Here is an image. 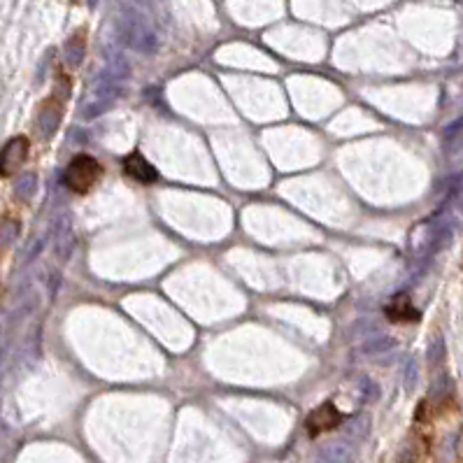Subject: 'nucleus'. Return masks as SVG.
I'll use <instances>...</instances> for the list:
<instances>
[{"label": "nucleus", "mask_w": 463, "mask_h": 463, "mask_svg": "<svg viewBox=\"0 0 463 463\" xmlns=\"http://www.w3.org/2000/svg\"><path fill=\"white\" fill-rule=\"evenodd\" d=\"M119 33H122L124 42L135 51H142V54H151L156 49V33L151 31V26L144 21V16L133 10V7H124L119 12Z\"/></svg>", "instance_id": "f257e3e1"}, {"label": "nucleus", "mask_w": 463, "mask_h": 463, "mask_svg": "<svg viewBox=\"0 0 463 463\" xmlns=\"http://www.w3.org/2000/svg\"><path fill=\"white\" fill-rule=\"evenodd\" d=\"M100 175L102 168L96 159L89 156V154H77L73 161H68L63 170V182L75 193H87L100 179Z\"/></svg>", "instance_id": "f03ea898"}, {"label": "nucleus", "mask_w": 463, "mask_h": 463, "mask_svg": "<svg viewBox=\"0 0 463 463\" xmlns=\"http://www.w3.org/2000/svg\"><path fill=\"white\" fill-rule=\"evenodd\" d=\"M117 96V80H115V70L110 68L107 77H102L100 84H93V89L89 93V98L84 96V110L82 115L84 117H96L100 112L112 105V100Z\"/></svg>", "instance_id": "7ed1b4c3"}, {"label": "nucleus", "mask_w": 463, "mask_h": 463, "mask_svg": "<svg viewBox=\"0 0 463 463\" xmlns=\"http://www.w3.org/2000/svg\"><path fill=\"white\" fill-rule=\"evenodd\" d=\"M31 142L26 135H14L0 149V177H12L28 159Z\"/></svg>", "instance_id": "20e7f679"}, {"label": "nucleus", "mask_w": 463, "mask_h": 463, "mask_svg": "<svg viewBox=\"0 0 463 463\" xmlns=\"http://www.w3.org/2000/svg\"><path fill=\"white\" fill-rule=\"evenodd\" d=\"M63 100L65 98L54 93V96H49L38 110V133L45 140H49L51 135L58 131V124H61V119H63Z\"/></svg>", "instance_id": "39448f33"}, {"label": "nucleus", "mask_w": 463, "mask_h": 463, "mask_svg": "<svg viewBox=\"0 0 463 463\" xmlns=\"http://www.w3.org/2000/svg\"><path fill=\"white\" fill-rule=\"evenodd\" d=\"M122 168L126 177H131L138 184H154L159 179V170L151 166V161L147 156H142L140 151H131L128 156H124Z\"/></svg>", "instance_id": "423d86ee"}, {"label": "nucleus", "mask_w": 463, "mask_h": 463, "mask_svg": "<svg viewBox=\"0 0 463 463\" xmlns=\"http://www.w3.org/2000/svg\"><path fill=\"white\" fill-rule=\"evenodd\" d=\"M342 422V415H340V410L333 405V403H321L319 408H314L310 417H307V433L312 435H319V433H326V431H331V428H336L340 426Z\"/></svg>", "instance_id": "0eeeda50"}, {"label": "nucleus", "mask_w": 463, "mask_h": 463, "mask_svg": "<svg viewBox=\"0 0 463 463\" xmlns=\"http://www.w3.org/2000/svg\"><path fill=\"white\" fill-rule=\"evenodd\" d=\"M351 461H354V447L345 438L326 445L319 452V457H316V463H351Z\"/></svg>", "instance_id": "6e6552de"}, {"label": "nucleus", "mask_w": 463, "mask_h": 463, "mask_svg": "<svg viewBox=\"0 0 463 463\" xmlns=\"http://www.w3.org/2000/svg\"><path fill=\"white\" fill-rule=\"evenodd\" d=\"M63 54H65V65L68 68H80L82 65L84 54H87V36H84V31H77L65 40Z\"/></svg>", "instance_id": "1a4fd4ad"}, {"label": "nucleus", "mask_w": 463, "mask_h": 463, "mask_svg": "<svg viewBox=\"0 0 463 463\" xmlns=\"http://www.w3.org/2000/svg\"><path fill=\"white\" fill-rule=\"evenodd\" d=\"M387 316L391 321H417L419 310H415V305L410 303V298L405 294H400L387 305Z\"/></svg>", "instance_id": "9d476101"}, {"label": "nucleus", "mask_w": 463, "mask_h": 463, "mask_svg": "<svg viewBox=\"0 0 463 463\" xmlns=\"http://www.w3.org/2000/svg\"><path fill=\"white\" fill-rule=\"evenodd\" d=\"M38 188V177L33 173H23L21 177H16L14 182V196L19 201H28Z\"/></svg>", "instance_id": "9b49d317"}, {"label": "nucleus", "mask_w": 463, "mask_h": 463, "mask_svg": "<svg viewBox=\"0 0 463 463\" xmlns=\"http://www.w3.org/2000/svg\"><path fill=\"white\" fill-rule=\"evenodd\" d=\"M16 235H19V221L14 219H5L3 224H0V243L3 245H12Z\"/></svg>", "instance_id": "f8f14e48"}, {"label": "nucleus", "mask_w": 463, "mask_h": 463, "mask_svg": "<svg viewBox=\"0 0 463 463\" xmlns=\"http://www.w3.org/2000/svg\"><path fill=\"white\" fill-rule=\"evenodd\" d=\"M368 433V419H354V422L347 424V433L345 440H354V438H363Z\"/></svg>", "instance_id": "ddd939ff"}, {"label": "nucleus", "mask_w": 463, "mask_h": 463, "mask_svg": "<svg viewBox=\"0 0 463 463\" xmlns=\"http://www.w3.org/2000/svg\"><path fill=\"white\" fill-rule=\"evenodd\" d=\"M87 3H89V5H96V3H98V0H87Z\"/></svg>", "instance_id": "4468645a"}]
</instances>
